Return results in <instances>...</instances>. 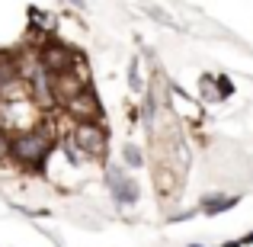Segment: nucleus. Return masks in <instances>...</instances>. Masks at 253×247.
<instances>
[{
    "instance_id": "f8f14e48",
    "label": "nucleus",
    "mask_w": 253,
    "mask_h": 247,
    "mask_svg": "<svg viewBox=\"0 0 253 247\" xmlns=\"http://www.w3.org/2000/svg\"><path fill=\"white\" fill-rule=\"evenodd\" d=\"M6 154H10V135H6V132L0 129V164L6 161Z\"/></svg>"
},
{
    "instance_id": "f03ea898",
    "label": "nucleus",
    "mask_w": 253,
    "mask_h": 247,
    "mask_svg": "<svg viewBox=\"0 0 253 247\" xmlns=\"http://www.w3.org/2000/svg\"><path fill=\"white\" fill-rule=\"evenodd\" d=\"M61 142L74 164H81V161H103L106 164L109 129H103V122H71V132Z\"/></svg>"
},
{
    "instance_id": "4468645a",
    "label": "nucleus",
    "mask_w": 253,
    "mask_h": 247,
    "mask_svg": "<svg viewBox=\"0 0 253 247\" xmlns=\"http://www.w3.org/2000/svg\"><path fill=\"white\" fill-rule=\"evenodd\" d=\"M221 247H244V244H241V238H237V241H224Z\"/></svg>"
},
{
    "instance_id": "0eeeda50",
    "label": "nucleus",
    "mask_w": 253,
    "mask_h": 247,
    "mask_svg": "<svg viewBox=\"0 0 253 247\" xmlns=\"http://www.w3.org/2000/svg\"><path fill=\"white\" fill-rule=\"evenodd\" d=\"M237 202H241L237 196H205V199H202V209H199V212H205V215H218V212L234 209Z\"/></svg>"
},
{
    "instance_id": "7ed1b4c3",
    "label": "nucleus",
    "mask_w": 253,
    "mask_h": 247,
    "mask_svg": "<svg viewBox=\"0 0 253 247\" xmlns=\"http://www.w3.org/2000/svg\"><path fill=\"white\" fill-rule=\"evenodd\" d=\"M84 58L77 55V49H71V45H61V42H51V39H45L42 45H39L36 51V64L45 71L48 77H61L68 74L74 64H81Z\"/></svg>"
},
{
    "instance_id": "9d476101",
    "label": "nucleus",
    "mask_w": 253,
    "mask_h": 247,
    "mask_svg": "<svg viewBox=\"0 0 253 247\" xmlns=\"http://www.w3.org/2000/svg\"><path fill=\"white\" fill-rule=\"evenodd\" d=\"M128 87L135 93H144V81H141V71H138V58H131V68H128Z\"/></svg>"
},
{
    "instance_id": "f257e3e1",
    "label": "nucleus",
    "mask_w": 253,
    "mask_h": 247,
    "mask_svg": "<svg viewBox=\"0 0 253 247\" xmlns=\"http://www.w3.org/2000/svg\"><path fill=\"white\" fill-rule=\"evenodd\" d=\"M55 148H58V132L51 129L48 119H42L36 129L10 135V154H6V161H13L19 170L39 173V170H45V164L55 154Z\"/></svg>"
},
{
    "instance_id": "9b49d317",
    "label": "nucleus",
    "mask_w": 253,
    "mask_h": 247,
    "mask_svg": "<svg viewBox=\"0 0 253 247\" xmlns=\"http://www.w3.org/2000/svg\"><path fill=\"white\" fill-rule=\"evenodd\" d=\"M215 87H218V97H221V99L234 97V84H231L228 74H215Z\"/></svg>"
},
{
    "instance_id": "2eb2a0df",
    "label": "nucleus",
    "mask_w": 253,
    "mask_h": 247,
    "mask_svg": "<svg viewBox=\"0 0 253 247\" xmlns=\"http://www.w3.org/2000/svg\"><path fill=\"white\" fill-rule=\"evenodd\" d=\"M186 247H205V244H186Z\"/></svg>"
},
{
    "instance_id": "6e6552de",
    "label": "nucleus",
    "mask_w": 253,
    "mask_h": 247,
    "mask_svg": "<svg viewBox=\"0 0 253 247\" xmlns=\"http://www.w3.org/2000/svg\"><path fill=\"white\" fill-rule=\"evenodd\" d=\"M122 167H131V170H138V167H144V154L138 145H122Z\"/></svg>"
},
{
    "instance_id": "ddd939ff",
    "label": "nucleus",
    "mask_w": 253,
    "mask_h": 247,
    "mask_svg": "<svg viewBox=\"0 0 253 247\" xmlns=\"http://www.w3.org/2000/svg\"><path fill=\"white\" fill-rule=\"evenodd\" d=\"M241 244H244V247H247V244H253V231H250V235H244V238H241Z\"/></svg>"
},
{
    "instance_id": "423d86ee",
    "label": "nucleus",
    "mask_w": 253,
    "mask_h": 247,
    "mask_svg": "<svg viewBox=\"0 0 253 247\" xmlns=\"http://www.w3.org/2000/svg\"><path fill=\"white\" fill-rule=\"evenodd\" d=\"M154 186H157V193L161 196H173V193L179 190V177H176V170L167 164H157L154 167Z\"/></svg>"
},
{
    "instance_id": "20e7f679",
    "label": "nucleus",
    "mask_w": 253,
    "mask_h": 247,
    "mask_svg": "<svg viewBox=\"0 0 253 247\" xmlns=\"http://www.w3.org/2000/svg\"><path fill=\"white\" fill-rule=\"evenodd\" d=\"M103 183H106L109 196L116 199L119 205H135L138 196H141V190H138V180L128 177L122 164H109V161H106V164H103Z\"/></svg>"
},
{
    "instance_id": "1a4fd4ad",
    "label": "nucleus",
    "mask_w": 253,
    "mask_h": 247,
    "mask_svg": "<svg viewBox=\"0 0 253 247\" xmlns=\"http://www.w3.org/2000/svg\"><path fill=\"white\" fill-rule=\"evenodd\" d=\"M199 90H202V99L205 103H218V87H215V74H202L199 77Z\"/></svg>"
},
{
    "instance_id": "39448f33",
    "label": "nucleus",
    "mask_w": 253,
    "mask_h": 247,
    "mask_svg": "<svg viewBox=\"0 0 253 247\" xmlns=\"http://www.w3.org/2000/svg\"><path fill=\"white\" fill-rule=\"evenodd\" d=\"M61 109H64V116H68L71 122H99V119H103V103H99V97H96L93 87L84 90V93H77L74 99H68Z\"/></svg>"
}]
</instances>
